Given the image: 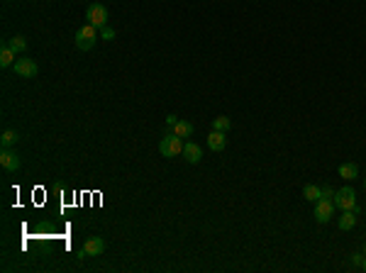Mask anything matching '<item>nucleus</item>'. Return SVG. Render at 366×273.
<instances>
[{"mask_svg":"<svg viewBox=\"0 0 366 273\" xmlns=\"http://www.w3.org/2000/svg\"><path fill=\"white\" fill-rule=\"evenodd\" d=\"M98 37H100V32H98V27H93V25H83L78 32H76V37H73V44H76V49H81V52H91L93 47H95V42H98Z\"/></svg>","mask_w":366,"mask_h":273,"instance_id":"1","label":"nucleus"},{"mask_svg":"<svg viewBox=\"0 0 366 273\" xmlns=\"http://www.w3.org/2000/svg\"><path fill=\"white\" fill-rule=\"evenodd\" d=\"M183 139L181 137H176L173 132L171 134H166V137H161V142H159V151H161V156H166V159H173V156H178V154H183Z\"/></svg>","mask_w":366,"mask_h":273,"instance_id":"2","label":"nucleus"},{"mask_svg":"<svg viewBox=\"0 0 366 273\" xmlns=\"http://www.w3.org/2000/svg\"><path fill=\"white\" fill-rule=\"evenodd\" d=\"M86 20H88V25H93V27H105L108 25V20H110V13H108V8L105 5H100V3H91L88 8H86Z\"/></svg>","mask_w":366,"mask_h":273,"instance_id":"3","label":"nucleus"},{"mask_svg":"<svg viewBox=\"0 0 366 273\" xmlns=\"http://www.w3.org/2000/svg\"><path fill=\"white\" fill-rule=\"evenodd\" d=\"M334 207H339L342 212L344 210H354L359 212V205H356V193L354 188H342V190H334V198H332Z\"/></svg>","mask_w":366,"mask_h":273,"instance_id":"4","label":"nucleus"},{"mask_svg":"<svg viewBox=\"0 0 366 273\" xmlns=\"http://www.w3.org/2000/svg\"><path fill=\"white\" fill-rule=\"evenodd\" d=\"M103 251H105V241L100 237H88L86 244H83V249L78 251V261H83L86 256H100Z\"/></svg>","mask_w":366,"mask_h":273,"instance_id":"5","label":"nucleus"},{"mask_svg":"<svg viewBox=\"0 0 366 273\" xmlns=\"http://www.w3.org/2000/svg\"><path fill=\"white\" fill-rule=\"evenodd\" d=\"M332 212H334V202H332L329 198H320V200L315 202V219H317L320 224H327V222L332 219Z\"/></svg>","mask_w":366,"mask_h":273,"instance_id":"6","label":"nucleus"},{"mask_svg":"<svg viewBox=\"0 0 366 273\" xmlns=\"http://www.w3.org/2000/svg\"><path fill=\"white\" fill-rule=\"evenodd\" d=\"M0 166H3V171L8 173H15L20 168V156L15 149H3L0 151Z\"/></svg>","mask_w":366,"mask_h":273,"instance_id":"7","label":"nucleus"},{"mask_svg":"<svg viewBox=\"0 0 366 273\" xmlns=\"http://www.w3.org/2000/svg\"><path fill=\"white\" fill-rule=\"evenodd\" d=\"M15 73L22 76V78H35L39 73V66L35 59H18L15 61Z\"/></svg>","mask_w":366,"mask_h":273,"instance_id":"8","label":"nucleus"},{"mask_svg":"<svg viewBox=\"0 0 366 273\" xmlns=\"http://www.w3.org/2000/svg\"><path fill=\"white\" fill-rule=\"evenodd\" d=\"M183 159H186L188 164H201V159H203V149H201L196 142H188L186 146H183Z\"/></svg>","mask_w":366,"mask_h":273,"instance_id":"9","label":"nucleus"},{"mask_svg":"<svg viewBox=\"0 0 366 273\" xmlns=\"http://www.w3.org/2000/svg\"><path fill=\"white\" fill-rule=\"evenodd\" d=\"M225 144H227V137H225V132H220V129H213V132L208 134V146H210V151H225Z\"/></svg>","mask_w":366,"mask_h":273,"instance_id":"10","label":"nucleus"},{"mask_svg":"<svg viewBox=\"0 0 366 273\" xmlns=\"http://www.w3.org/2000/svg\"><path fill=\"white\" fill-rule=\"evenodd\" d=\"M339 176L344 178V181H354L356 176H359V166L356 164H351V161H347V164H339Z\"/></svg>","mask_w":366,"mask_h":273,"instance_id":"11","label":"nucleus"},{"mask_svg":"<svg viewBox=\"0 0 366 273\" xmlns=\"http://www.w3.org/2000/svg\"><path fill=\"white\" fill-rule=\"evenodd\" d=\"M18 142H20V134L15 129H5L3 134H0V144H3V149H13Z\"/></svg>","mask_w":366,"mask_h":273,"instance_id":"12","label":"nucleus"},{"mask_svg":"<svg viewBox=\"0 0 366 273\" xmlns=\"http://www.w3.org/2000/svg\"><path fill=\"white\" fill-rule=\"evenodd\" d=\"M354 224H356V212L354 210H344V215L339 217V229L349 232V229H354Z\"/></svg>","mask_w":366,"mask_h":273,"instance_id":"13","label":"nucleus"},{"mask_svg":"<svg viewBox=\"0 0 366 273\" xmlns=\"http://www.w3.org/2000/svg\"><path fill=\"white\" fill-rule=\"evenodd\" d=\"M173 134H176V137H181V139H186V137H191V134H193V125H191V122H186V120H178V122H176V127H173Z\"/></svg>","mask_w":366,"mask_h":273,"instance_id":"14","label":"nucleus"},{"mask_svg":"<svg viewBox=\"0 0 366 273\" xmlns=\"http://www.w3.org/2000/svg\"><path fill=\"white\" fill-rule=\"evenodd\" d=\"M8 47H10L15 54H22V52H27V39H25L22 35H15V37L8 39Z\"/></svg>","mask_w":366,"mask_h":273,"instance_id":"15","label":"nucleus"},{"mask_svg":"<svg viewBox=\"0 0 366 273\" xmlns=\"http://www.w3.org/2000/svg\"><path fill=\"white\" fill-rule=\"evenodd\" d=\"M13 64H15V52H13L8 44H3V49H0V66L8 69V66H13Z\"/></svg>","mask_w":366,"mask_h":273,"instance_id":"16","label":"nucleus"},{"mask_svg":"<svg viewBox=\"0 0 366 273\" xmlns=\"http://www.w3.org/2000/svg\"><path fill=\"white\" fill-rule=\"evenodd\" d=\"M320 195H322V188H317V185H312V183H308V185L303 188V198H305L308 202H317Z\"/></svg>","mask_w":366,"mask_h":273,"instance_id":"17","label":"nucleus"},{"mask_svg":"<svg viewBox=\"0 0 366 273\" xmlns=\"http://www.w3.org/2000/svg\"><path fill=\"white\" fill-rule=\"evenodd\" d=\"M35 234H37V237H52V234H56V229H54V224H49V222H39V224L35 227Z\"/></svg>","mask_w":366,"mask_h":273,"instance_id":"18","label":"nucleus"},{"mask_svg":"<svg viewBox=\"0 0 366 273\" xmlns=\"http://www.w3.org/2000/svg\"><path fill=\"white\" fill-rule=\"evenodd\" d=\"M230 127H232V122H230V117H225V115L215 117V122H213V129H220V132H227Z\"/></svg>","mask_w":366,"mask_h":273,"instance_id":"19","label":"nucleus"},{"mask_svg":"<svg viewBox=\"0 0 366 273\" xmlns=\"http://www.w3.org/2000/svg\"><path fill=\"white\" fill-rule=\"evenodd\" d=\"M98 32H100V39H105V42H112V39H115V30H112V27H108V25H105V27H100Z\"/></svg>","mask_w":366,"mask_h":273,"instance_id":"20","label":"nucleus"},{"mask_svg":"<svg viewBox=\"0 0 366 273\" xmlns=\"http://www.w3.org/2000/svg\"><path fill=\"white\" fill-rule=\"evenodd\" d=\"M320 198H329V200H332V198H334V190H332L329 185H325V188H322V195H320Z\"/></svg>","mask_w":366,"mask_h":273,"instance_id":"21","label":"nucleus"},{"mask_svg":"<svg viewBox=\"0 0 366 273\" xmlns=\"http://www.w3.org/2000/svg\"><path fill=\"white\" fill-rule=\"evenodd\" d=\"M176 122H178V117H176V115H168V117H166V125H168L171 129L176 127Z\"/></svg>","mask_w":366,"mask_h":273,"instance_id":"22","label":"nucleus"},{"mask_svg":"<svg viewBox=\"0 0 366 273\" xmlns=\"http://www.w3.org/2000/svg\"><path fill=\"white\" fill-rule=\"evenodd\" d=\"M351 263H354V266H361V263H364V256H361V254H354V256H351Z\"/></svg>","mask_w":366,"mask_h":273,"instance_id":"23","label":"nucleus"},{"mask_svg":"<svg viewBox=\"0 0 366 273\" xmlns=\"http://www.w3.org/2000/svg\"><path fill=\"white\" fill-rule=\"evenodd\" d=\"M361 268H364V271H366V258H364V263H361Z\"/></svg>","mask_w":366,"mask_h":273,"instance_id":"24","label":"nucleus"},{"mask_svg":"<svg viewBox=\"0 0 366 273\" xmlns=\"http://www.w3.org/2000/svg\"><path fill=\"white\" fill-rule=\"evenodd\" d=\"M364 254H366V244H364Z\"/></svg>","mask_w":366,"mask_h":273,"instance_id":"25","label":"nucleus"},{"mask_svg":"<svg viewBox=\"0 0 366 273\" xmlns=\"http://www.w3.org/2000/svg\"><path fill=\"white\" fill-rule=\"evenodd\" d=\"M364 188H366V181H364Z\"/></svg>","mask_w":366,"mask_h":273,"instance_id":"26","label":"nucleus"}]
</instances>
